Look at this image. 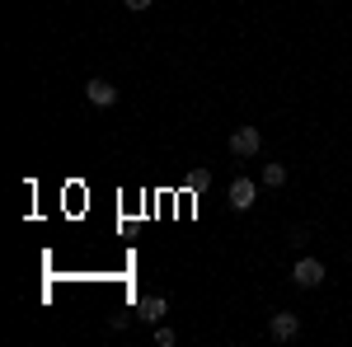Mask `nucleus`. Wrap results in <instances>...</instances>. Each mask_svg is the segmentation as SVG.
<instances>
[{
    "instance_id": "obj_8",
    "label": "nucleus",
    "mask_w": 352,
    "mask_h": 347,
    "mask_svg": "<svg viewBox=\"0 0 352 347\" xmlns=\"http://www.w3.org/2000/svg\"><path fill=\"white\" fill-rule=\"evenodd\" d=\"M155 343H160V347H174V343H179V333H174V328H164V324H155Z\"/></svg>"
},
{
    "instance_id": "obj_7",
    "label": "nucleus",
    "mask_w": 352,
    "mask_h": 347,
    "mask_svg": "<svg viewBox=\"0 0 352 347\" xmlns=\"http://www.w3.org/2000/svg\"><path fill=\"white\" fill-rule=\"evenodd\" d=\"M287 183V164H263V188H282Z\"/></svg>"
},
{
    "instance_id": "obj_6",
    "label": "nucleus",
    "mask_w": 352,
    "mask_h": 347,
    "mask_svg": "<svg viewBox=\"0 0 352 347\" xmlns=\"http://www.w3.org/2000/svg\"><path fill=\"white\" fill-rule=\"evenodd\" d=\"M136 315H141V324H160L164 315H169V300H164V295H141Z\"/></svg>"
},
{
    "instance_id": "obj_4",
    "label": "nucleus",
    "mask_w": 352,
    "mask_h": 347,
    "mask_svg": "<svg viewBox=\"0 0 352 347\" xmlns=\"http://www.w3.org/2000/svg\"><path fill=\"white\" fill-rule=\"evenodd\" d=\"M268 333L277 338V343H292V338L300 333V320L292 315V310H277V315H272V324H268Z\"/></svg>"
},
{
    "instance_id": "obj_1",
    "label": "nucleus",
    "mask_w": 352,
    "mask_h": 347,
    "mask_svg": "<svg viewBox=\"0 0 352 347\" xmlns=\"http://www.w3.org/2000/svg\"><path fill=\"white\" fill-rule=\"evenodd\" d=\"M226 202H230V212H254V202H258V188H254V179H230V188H226Z\"/></svg>"
},
{
    "instance_id": "obj_3",
    "label": "nucleus",
    "mask_w": 352,
    "mask_h": 347,
    "mask_svg": "<svg viewBox=\"0 0 352 347\" xmlns=\"http://www.w3.org/2000/svg\"><path fill=\"white\" fill-rule=\"evenodd\" d=\"M258 146H263V132L258 127H235L230 132V155H258Z\"/></svg>"
},
{
    "instance_id": "obj_5",
    "label": "nucleus",
    "mask_w": 352,
    "mask_h": 347,
    "mask_svg": "<svg viewBox=\"0 0 352 347\" xmlns=\"http://www.w3.org/2000/svg\"><path fill=\"white\" fill-rule=\"evenodd\" d=\"M85 99H89L94 108H113V104H118V89H113L104 76H94V80L85 85Z\"/></svg>"
},
{
    "instance_id": "obj_9",
    "label": "nucleus",
    "mask_w": 352,
    "mask_h": 347,
    "mask_svg": "<svg viewBox=\"0 0 352 347\" xmlns=\"http://www.w3.org/2000/svg\"><path fill=\"white\" fill-rule=\"evenodd\" d=\"M151 5H155V0H127V10H136V14H146Z\"/></svg>"
},
{
    "instance_id": "obj_2",
    "label": "nucleus",
    "mask_w": 352,
    "mask_h": 347,
    "mask_svg": "<svg viewBox=\"0 0 352 347\" xmlns=\"http://www.w3.org/2000/svg\"><path fill=\"white\" fill-rule=\"evenodd\" d=\"M292 282H296L300 291H315V287L324 282V263H320V258H300V263L292 267Z\"/></svg>"
}]
</instances>
